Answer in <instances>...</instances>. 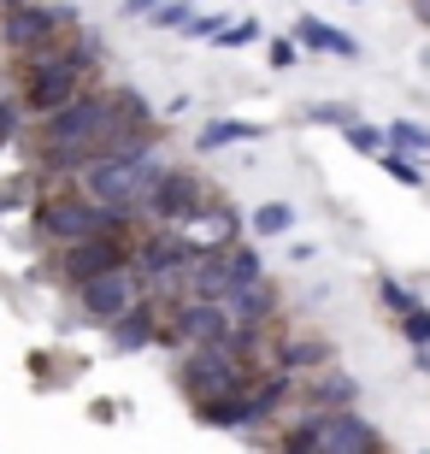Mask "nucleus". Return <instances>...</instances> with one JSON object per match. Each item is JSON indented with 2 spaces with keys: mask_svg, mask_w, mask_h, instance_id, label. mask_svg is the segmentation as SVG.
Returning <instances> with one entry per match:
<instances>
[{
  "mask_svg": "<svg viewBox=\"0 0 430 454\" xmlns=\"http://www.w3.org/2000/svg\"><path fill=\"white\" fill-rule=\"evenodd\" d=\"M166 171H171L166 148L148 142V136H136V142H118V148L100 153L95 166L83 171L77 189H89V195H95L106 213H118V219H136V213H148L153 189L166 184Z\"/></svg>",
  "mask_w": 430,
  "mask_h": 454,
  "instance_id": "f257e3e1",
  "label": "nucleus"
},
{
  "mask_svg": "<svg viewBox=\"0 0 430 454\" xmlns=\"http://www.w3.org/2000/svg\"><path fill=\"white\" fill-rule=\"evenodd\" d=\"M89 71H95V48L89 42H59V48L35 53L18 66V106L35 118H53L66 113L77 95H83Z\"/></svg>",
  "mask_w": 430,
  "mask_h": 454,
  "instance_id": "f03ea898",
  "label": "nucleus"
},
{
  "mask_svg": "<svg viewBox=\"0 0 430 454\" xmlns=\"http://www.w3.org/2000/svg\"><path fill=\"white\" fill-rule=\"evenodd\" d=\"M124 224L130 219L106 213L89 189H42V201H35V231L48 236L53 248H77L89 236H124Z\"/></svg>",
  "mask_w": 430,
  "mask_h": 454,
  "instance_id": "7ed1b4c3",
  "label": "nucleus"
},
{
  "mask_svg": "<svg viewBox=\"0 0 430 454\" xmlns=\"http://www.w3.org/2000/svg\"><path fill=\"white\" fill-rule=\"evenodd\" d=\"M254 378H260V366H248L231 348H189L177 360V384H183V395H195V407L242 395V389H254Z\"/></svg>",
  "mask_w": 430,
  "mask_h": 454,
  "instance_id": "20e7f679",
  "label": "nucleus"
},
{
  "mask_svg": "<svg viewBox=\"0 0 430 454\" xmlns=\"http://www.w3.org/2000/svg\"><path fill=\"white\" fill-rule=\"evenodd\" d=\"M71 30V12L66 6H42V0H24V6H12V12H0V48L12 53L18 66L24 59H35V53L59 48Z\"/></svg>",
  "mask_w": 430,
  "mask_h": 454,
  "instance_id": "39448f33",
  "label": "nucleus"
},
{
  "mask_svg": "<svg viewBox=\"0 0 430 454\" xmlns=\"http://www.w3.org/2000/svg\"><path fill=\"white\" fill-rule=\"evenodd\" d=\"M213 189L200 184V171H183L171 166L166 171V184L153 189V201H148V219L153 224H171V231H189V224H200L207 213H213Z\"/></svg>",
  "mask_w": 430,
  "mask_h": 454,
  "instance_id": "423d86ee",
  "label": "nucleus"
},
{
  "mask_svg": "<svg viewBox=\"0 0 430 454\" xmlns=\"http://www.w3.org/2000/svg\"><path fill=\"white\" fill-rule=\"evenodd\" d=\"M142 301H153V295H148V284L136 278V266H118V271H106V278H95V284L77 289V313L95 319V325H106V331H113L124 313H136Z\"/></svg>",
  "mask_w": 430,
  "mask_h": 454,
  "instance_id": "0eeeda50",
  "label": "nucleus"
},
{
  "mask_svg": "<svg viewBox=\"0 0 430 454\" xmlns=\"http://www.w3.org/2000/svg\"><path fill=\"white\" fill-rule=\"evenodd\" d=\"M59 278H66L71 289L95 284V278H106V271L130 266V236H89V242H77V248H59Z\"/></svg>",
  "mask_w": 430,
  "mask_h": 454,
  "instance_id": "6e6552de",
  "label": "nucleus"
},
{
  "mask_svg": "<svg viewBox=\"0 0 430 454\" xmlns=\"http://www.w3.org/2000/svg\"><path fill=\"white\" fill-rule=\"evenodd\" d=\"M171 337L183 348H224L236 337L224 301H171Z\"/></svg>",
  "mask_w": 430,
  "mask_h": 454,
  "instance_id": "1a4fd4ad",
  "label": "nucleus"
},
{
  "mask_svg": "<svg viewBox=\"0 0 430 454\" xmlns=\"http://www.w3.org/2000/svg\"><path fill=\"white\" fill-rule=\"evenodd\" d=\"M318 419V454H383L378 425H365L354 407L348 413H313Z\"/></svg>",
  "mask_w": 430,
  "mask_h": 454,
  "instance_id": "9d476101",
  "label": "nucleus"
},
{
  "mask_svg": "<svg viewBox=\"0 0 430 454\" xmlns=\"http://www.w3.org/2000/svg\"><path fill=\"white\" fill-rule=\"evenodd\" d=\"M224 313H231L236 331H271L278 313H283V301H278L271 284H248V289H231V295H224Z\"/></svg>",
  "mask_w": 430,
  "mask_h": 454,
  "instance_id": "9b49d317",
  "label": "nucleus"
},
{
  "mask_svg": "<svg viewBox=\"0 0 430 454\" xmlns=\"http://www.w3.org/2000/svg\"><path fill=\"white\" fill-rule=\"evenodd\" d=\"M336 348L331 337H283L278 354H271V372H289V378H318V372H331Z\"/></svg>",
  "mask_w": 430,
  "mask_h": 454,
  "instance_id": "f8f14e48",
  "label": "nucleus"
},
{
  "mask_svg": "<svg viewBox=\"0 0 430 454\" xmlns=\"http://www.w3.org/2000/svg\"><path fill=\"white\" fill-rule=\"evenodd\" d=\"M360 402V384L348 378V372H318L307 378V413H348V407Z\"/></svg>",
  "mask_w": 430,
  "mask_h": 454,
  "instance_id": "ddd939ff",
  "label": "nucleus"
},
{
  "mask_svg": "<svg viewBox=\"0 0 430 454\" xmlns=\"http://www.w3.org/2000/svg\"><path fill=\"white\" fill-rule=\"evenodd\" d=\"M148 342H160V301H142L136 313H124L113 325V348L136 354V348H148Z\"/></svg>",
  "mask_w": 430,
  "mask_h": 454,
  "instance_id": "4468645a",
  "label": "nucleus"
},
{
  "mask_svg": "<svg viewBox=\"0 0 430 454\" xmlns=\"http://www.w3.org/2000/svg\"><path fill=\"white\" fill-rule=\"evenodd\" d=\"M295 42L301 48H313V53H336V59H360V42L342 30H331V24H318V18H301L295 24Z\"/></svg>",
  "mask_w": 430,
  "mask_h": 454,
  "instance_id": "2eb2a0df",
  "label": "nucleus"
},
{
  "mask_svg": "<svg viewBox=\"0 0 430 454\" xmlns=\"http://www.w3.org/2000/svg\"><path fill=\"white\" fill-rule=\"evenodd\" d=\"M260 136V124H242V118H218V124H207L200 130V148L213 153V148H224V142H254Z\"/></svg>",
  "mask_w": 430,
  "mask_h": 454,
  "instance_id": "dca6fc26",
  "label": "nucleus"
},
{
  "mask_svg": "<svg viewBox=\"0 0 430 454\" xmlns=\"http://www.w3.org/2000/svg\"><path fill=\"white\" fill-rule=\"evenodd\" d=\"M278 454H318V419H313V413L283 431V437H278Z\"/></svg>",
  "mask_w": 430,
  "mask_h": 454,
  "instance_id": "f3484780",
  "label": "nucleus"
},
{
  "mask_svg": "<svg viewBox=\"0 0 430 454\" xmlns=\"http://www.w3.org/2000/svg\"><path fill=\"white\" fill-rule=\"evenodd\" d=\"M378 295H383V307H389L395 319H407L413 307H425V301H418V289H407L401 278H378Z\"/></svg>",
  "mask_w": 430,
  "mask_h": 454,
  "instance_id": "a211bd4d",
  "label": "nucleus"
},
{
  "mask_svg": "<svg viewBox=\"0 0 430 454\" xmlns=\"http://www.w3.org/2000/svg\"><path fill=\"white\" fill-rule=\"evenodd\" d=\"M254 231H260V236H283V231H295V207H289V201H265L260 213H254Z\"/></svg>",
  "mask_w": 430,
  "mask_h": 454,
  "instance_id": "6ab92c4d",
  "label": "nucleus"
},
{
  "mask_svg": "<svg viewBox=\"0 0 430 454\" xmlns=\"http://www.w3.org/2000/svg\"><path fill=\"white\" fill-rule=\"evenodd\" d=\"M348 148H360V153H371V160H383L389 153V130H378V124H348Z\"/></svg>",
  "mask_w": 430,
  "mask_h": 454,
  "instance_id": "aec40b11",
  "label": "nucleus"
},
{
  "mask_svg": "<svg viewBox=\"0 0 430 454\" xmlns=\"http://www.w3.org/2000/svg\"><path fill=\"white\" fill-rule=\"evenodd\" d=\"M378 166L389 171V177H395V184H407V189H425V171L413 166V153H401V148H389V153H383V160H378Z\"/></svg>",
  "mask_w": 430,
  "mask_h": 454,
  "instance_id": "412c9836",
  "label": "nucleus"
},
{
  "mask_svg": "<svg viewBox=\"0 0 430 454\" xmlns=\"http://www.w3.org/2000/svg\"><path fill=\"white\" fill-rule=\"evenodd\" d=\"M389 148H401V153H425V160H430V130H425V124H407V118H401L395 130H389Z\"/></svg>",
  "mask_w": 430,
  "mask_h": 454,
  "instance_id": "4be33fe9",
  "label": "nucleus"
},
{
  "mask_svg": "<svg viewBox=\"0 0 430 454\" xmlns=\"http://www.w3.org/2000/svg\"><path fill=\"white\" fill-rule=\"evenodd\" d=\"M148 24H153V30H189V24H195V6H189V0H183V6H177V0H166Z\"/></svg>",
  "mask_w": 430,
  "mask_h": 454,
  "instance_id": "5701e85b",
  "label": "nucleus"
},
{
  "mask_svg": "<svg viewBox=\"0 0 430 454\" xmlns=\"http://www.w3.org/2000/svg\"><path fill=\"white\" fill-rule=\"evenodd\" d=\"M401 337H407V348H430V307H413L401 319Z\"/></svg>",
  "mask_w": 430,
  "mask_h": 454,
  "instance_id": "b1692460",
  "label": "nucleus"
},
{
  "mask_svg": "<svg viewBox=\"0 0 430 454\" xmlns=\"http://www.w3.org/2000/svg\"><path fill=\"white\" fill-rule=\"evenodd\" d=\"M254 35H260V24H254V18H242V24H224V30H218V48H248Z\"/></svg>",
  "mask_w": 430,
  "mask_h": 454,
  "instance_id": "393cba45",
  "label": "nucleus"
},
{
  "mask_svg": "<svg viewBox=\"0 0 430 454\" xmlns=\"http://www.w3.org/2000/svg\"><path fill=\"white\" fill-rule=\"evenodd\" d=\"M307 118H313V124H342V130H348V124H354V113H348L342 101H318V106H313V113H307Z\"/></svg>",
  "mask_w": 430,
  "mask_h": 454,
  "instance_id": "a878e982",
  "label": "nucleus"
},
{
  "mask_svg": "<svg viewBox=\"0 0 430 454\" xmlns=\"http://www.w3.org/2000/svg\"><path fill=\"white\" fill-rule=\"evenodd\" d=\"M271 66H278V71L295 66V42H271Z\"/></svg>",
  "mask_w": 430,
  "mask_h": 454,
  "instance_id": "bb28decb",
  "label": "nucleus"
},
{
  "mask_svg": "<svg viewBox=\"0 0 430 454\" xmlns=\"http://www.w3.org/2000/svg\"><path fill=\"white\" fill-rule=\"evenodd\" d=\"M166 0H124V18H142V12H160Z\"/></svg>",
  "mask_w": 430,
  "mask_h": 454,
  "instance_id": "cd10ccee",
  "label": "nucleus"
},
{
  "mask_svg": "<svg viewBox=\"0 0 430 454\" xmlns=\"http://www.w3.org/2000/svg\"><path fill=\"white\" fill-rule=\"evenodd\" d=\"M12 124H18V106H12V101H0V142L12 136Z\"/></svg>",
  "mask_w": 430,
  "mask_h": 454,
  "instance_id": "c85d7f7f",
  "label": "nucleus"
},
{
  "mask_svg": "<svg viewBox=\"0 0 430 454\" xmlns=\"http://www.w3.org/2000/svg\"><path fill=\"white\" fill-rule=\"evenodd\" d=\"M413 12H418V24H430V0H413Z\"/></svg>",
  "mask_w": 430,
  "mask_h": 454,
  "instance_id": "c756f323",
  "label": "nucleus"
},
{
  "mask_svg": "<svg viewBox=\"0 0 430 454\" xmlns=\"http://www.w3.org/2000/svg\"><path fill=\"white\" fill-rule=\"evenodd\" d=\"M12 6H24V0H0V12H12Z\"/></svg>",
  "mask_w": 430,
  "mask_h": 454,
  "instance_id": "7c9ffc66",
  "label": "nucleus"
}]
</instances>
